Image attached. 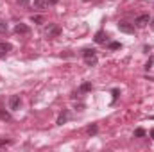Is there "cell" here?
Returning a JSON list of instances; mask_svg holds the SVG:
<instances>
[{
  "instance_id": "22",
  "label": "cell",
  "mask_w": 154,
  "mask_h": 152,
  "mask_svg": "<svg viewBox=\"0 0 154 152\" xmlns=\"http://www.w3.org/2000/svg\"><path fill=\"white\" fill-rule=\"evenodd\" d=\"M57 2H59V0H47V4H50V5H56Z\"/></svg>"
},
{
  "instance_id": "11",
  "label": "cell",
  "mask_w": 154,
  "mask_h": 152,
  "mask_svg": "<svg viewBox=\"0 0 154 152\" xmlns=\"http://www.w3.org/2000/svg\"><path fill=\"white\" fill-rule=\"evenodd\" d=\"M31 20H32L34 23H43V22H45V18H43V16H39V14H32V16H31Z\"/></svg>"
},
{
  "instance_id": "10",
  "label": "cell",
  "mask_w": 154,
  "mask_h": 152,
  "mask_svg": "<svg viewBox=\"0 0 154 152\" xmlns=\"http://www.w3.org/2000/svg\"><path fill=\"white\" fill-rule=\"evenodd\" d=\"M34 7L36 9H45L47 7V0H34Z\"/></svg>"
},
{
  "instance_id": "20",
  "label": "cell",
  "mask_w": 154,
  "mask_h": 152,
  "mask_svg": "<svg viewBox=\"0 0 154 152\" xmlns=\"http://www.w3.org/2000/svg\"><path fill=\"white\" fill-rule=\"evenodd\" d=\"M9 143H11V140H2V141H0V147H4V145H9Z\"/></svg>"
},
{
  "instance_id": "24",
  "label": "cell",
  "mask_w": 154,
  "mask_h": 152,
  "mask_svg": "<svg viewBox=\"0 0 154 152\" xmlns=\"http://www.w3.org/2000/svg\"><path fill=\"white\" fill-rule=\"evenodd\" d=\"M152 25H154V22H152Z\"/></svg>"
},
{
  "instance_id": "7",
  "label": "cell",
  "mask_w": 154,
  "mask_h": 152,
  "mask_svg": "<svg viewBox=\"0 0 154 152\" xmlns=\"http://www.w3.org/2000/svg\"><path fill=\"white\" fill-rule=\"evenodd\" d=\"M106 38H108V36L104 34V31H99V32L95 34V43H104Z\"/></svg>"
},
{
  "instance_id": "23",
  "label": "cell",
  "mask_w": 154,
  "mask_h": 152,
  "mask_svg": "<svg viewBox=\"0 0 154 152\" xmlns=\"http://www.w3.org/2000/svg\"><path fill=\"white\" fill-rule=\"evenodd\" d=\"M151 136H152V140H154V129H152V131H151Z\"/></svg>"
},
{
  "instance_id": "6",
  "label": "cell",
  "mask_w": 154,
  "mask_h": 152,
  "mask_svg": "<svg viewBox=\"0 0 154 152\" xmlns=\"http://www.w3.org/2000/svg\"><path fill=\"white\" fill-rule=\"evenodd\" d=\"M13 50V45L11 43H5V41H0V54H7Z\"/></svg>"
},
{
  "instance_id": "12",
  "label": "cell",
  "mask_w": 154,
  "mask_h": 152,
  "mask_svg": "<svg viewBox=\"0 0 154 152\" xmlns=\"http://www.w3.org/2000/svg\"><path fill=\"white\" fill-rule=\"evenodd\" d=\"M82 56H84V57H91V56H95V50H93V48H84V50H82Z\"/></svg>"
},
{
  "instance_id": "5",
  "label": "cell",
  "mask_w": 154,
  "mask_h": 152,
  "mask_svg": "<svg viewBox=\"0 0 154 152\" xmlns=\"http://www.w3.org/2000/svg\"><path fill=\"white\" fill-rule=\"evenodd\" d=\"M14 32H16V34H29L31 29H29V25H25V23H18V25L14 27Z\"/></svg>"
},
{
  "instance_id": "3",
  "label": "cell",
  "mask_w": 154,
  "mask_h": 152,
  "mask_svg": "<svg viewBox=\"0 0 154 152\" xmlns=\"http://www.w3.org/2000/svg\"><path fill=\"white\" fill-rule=\"evenodd\" d=\"M61 34V27L59 25H50L47 29V38H57Z\"/></svg>"
},
{
  "instance_id": "9",
  "label": "cell",
  "mask_w": 154,
  "mask_h": 152,
  "mask_svg": "<svg viewBox=\"0 0 154 152\" xmlns=\"http://www.w3.org/2000/svg\"><path fill=\"white\" fill-rule=\"evenodd\" d=\"M84 61H86V65L88 66H95L99 61H97V56H91V57H84Z\"/></svg>"
},
{
  "instance_id": "14",
  "label": "cell",
  "mask_w": 154,
  "mask_h": 152,
  "mask_svg": "<svg viewBox=\"0 0 154 152\" xmlns=\"http://www.w3.org/2000/svg\"><path fill=\"white\" fill-rule=\"evenodd\" d=\"M134 136H136V138H142V136H145V131H143L142 127H138V129L134 131Z\"/></svg>"
},
{
  "instance_id": "17",
  "label": "cell",
  "mask_w": 154,
  "mask_h": 152,
  "mask_svg": "<svg viewBox=\"0 0 154 152\" xmlns=\"http://www.w3.org/2000/svg\"><path fill=\"white\" fill-rule=\"evenodd\" d=\"M7 31V23L5 22H0V34H4Z\"/></svg>"
},
{
  "instance_id": "16",
  "label": "cell",
  "mask_w": 154,
  "mask_h": 152,
  "mask_svg": "<svg viewBox=\"0 0 154 152\" xmlns=\"http://www.w3.org/2000/svg\"><path fill=\"white\" fill-rule=\"evenodd\" d=\"M86 131H88V134H97V131H99V129H97V125H90Z\"/></svg>"
},
{
  "instance_id": "1",
  "label": "cell",
  "mask_w": 154,
  "mask_h": 152,
  "mask_svg": "<svg viewBox=\"0 0 154 152\" xmlns=\"http://www.w3.org/2000/svg\"><path fill=\"white\" fill-rule=\"evenodd\" d=\"M151 22V16L147 14V13H143V14H140V16H136V20H134V23H136V27H145L147 23Z\"/></svg>"
},
{
  "instance_id": "21",
  "label": "cell",
  "mask_w": 154,
  "mask_h": 152,
  "mask_svg": "<svg viewBox=\"0 0 154 152\" xmlns=\"http://www.w3.org/2000/svg\"><path fill=\"white\" fill-rule=\"evenodd\" d=\"M16 2H18L20 5H27V4H29V0H16Z\"/></svg>"
},
{
  "instance_id": "13",
  "label": "cell",
  "mask_w": 154,
  "mask_h": 152,
  "mask_svg": "<svg viewBox=\"0 0 154 152\" xmlns=\"http://www.w3.org/2000/svg\"><path fill=\"white\" fill-rule=\"evenodd\" d=\"M91 90V82H84L81 88H79V91H82V93H86V91H90Z\"/></svg>"
},
{
  "instance_id": "19",
  "label": "cell",
  "mask_w": 154,
  "mask_h": 152,
  "mask_svg": "<svg viewBox=\"0 0 154 152\" xmlns=\"http://www.w3.org/2000/svg\"><path fill=\"white\" fill-rule=\"evenodd\" d=\"M145 68H147V70H151V68H152V57H151V59L145 63Z\"/></svg>"
},
{
  "instance_id": "8",
  "label": "cell",
  "mask_w": 154,
  "mask_h": 152,
  "mask_svg": "<svg viewBox=\"0 0 154 152\" xmlns=\"http://www.w3.org/2000/svg\"><path fill=\"white\" fill-rule=\"evenodd\" d=\"M66 120H68V111H63V113L59 114V118H57V125H63Z\"/></svg>"
},
{
  "instance_id": "18",
  "label": "cell",
  "mask_w": 154,
  "mask_h": 152,
  "mask_svg": "<svg viewBox=\"0 0 154 152\" xmlns=\"http://www.w3.org/2000/svg\"><path fill=\"white\" fill-rule=\"evenodd\" d=\"M0 118H2V120H11L9 113H4V111H0Z\"/></svg>"
},
{
  "instance_id": "15",
  "label": "cell",
  "mask_w": 154,
  "mask_h": 152,
  "mask_svg": "<svg viewBox=\"0 0 154 152\" xmlns=\"http://www.w3.org/2000/svg\"><path fill=\"white\" fill-rule=\"evenodd\" d=\"M108 47H109V48H111V50H118V48H120V47H122V45H120V43H118V41H113V43H109V45H108Z\"/></svg>"
},
{
  "instance_id": "4",
  "label": "cell",
  "mask_w": 154,
  "mask_h": 152,
  "mask_svg": "<svg viewBox=\"0 0 154 152\" xmlns=\"http://www.w3.org/2000/svg\"><path fill=\"white\" fill-rule=\"evenodd\" d=\"M20 95H11V99H9V109L11 111H14V109H18L20 108Z\"/></svg>"
},
{
  "instance_id": "2",
  "label": "cell",
  "mask_w": 154,
  "mask_h": 152,
  "mask_svg": "<svg viewBox=\"0 0 154 152\" xmlns=\"http://www.w3.org/2000/svg\"><path fill=\"white\" fill-rule=\"evenodd\" d=\"M118 31L120 32H125V34H133L134 32V27L131 23H127V22H120L118 23Z\"/></svg>"
}]
</instances>
